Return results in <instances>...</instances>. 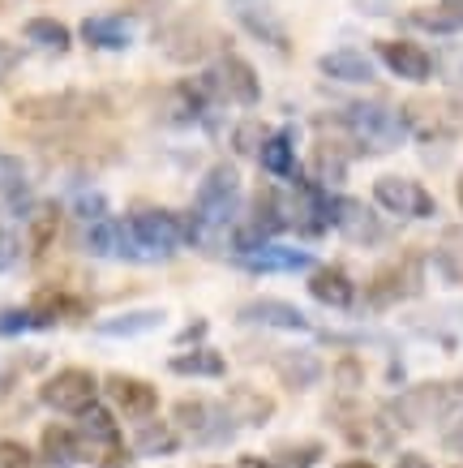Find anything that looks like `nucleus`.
<instances>
[{"instance_id": "f3484780", "label": "nucleus", "mask_w": 463, "mask_h": 468, "mask_svg": "<svg viewBox=\"0 0 463 468\" xmlns=\"http://www.w3.org/2000/svg\"><path fill=\"white\" fill-rule=\"evenodd\" d=\"M240 323H253V326H270V331H309V318L296 310L292 301H279V297H258L249 305H240L237 314Z\"/></svg>"}, {"instance_id": "de8ad7c7", "label": "nucleus", "mask_w": 463, "mask_h": 468, "mask_svg": "<svg viewBox=\"0 0 463 468\" xmlns=\"http://www.w3.org/2000/svg\"><path fill=\"white\" fill-rule=\"evenodd\" d=\"M455 198H459V211H463V172L455 176Z\"/></svg>"}, {"instance_id": "c03bdc74", "label": "nucleus", "mask_w": 463, "mask_h": 468, "mask_svg": "<svg viewBox=\"0 0 463 468\" xmlns=\"http://www.w3.org/2000/svg\"><path fill=\"white\" fill-rule=\"evenodd\" d=\"M202 335H206V323H202V318H197L194 326H184V335H181V344H189V340H202Z\"/></svg>"}, {"instance_id": "7ed1b4c3", "label": "nucleus", "mask_w": 463, "mask_h": 468, "mask_svg": "<svg viewBox=\"0 0 463 468\" xmlns=\"http://www.w3.org/2000/svg\"><path fill=\"white\" fill-rule=\"evenodd\" d=\"M95 112H108L103 108V95L95 90H43V95H22L14 103L17 121H30V125H73V121H86Z\"/></svg>"}, {"instance_id": "4468645a", "label": "nucleus", "mask_w": 463, "mask_h": 468, "mask_svg": "<svg viewBox=\"0 0 463 468\" xmlns=\"http://www.w3.org/2000/svg\"><path fill=\"white\" fill-rule=\"evenodd\" d=\"M78 35H82L90 48H99V52H125V48H133L138 27H133L129 14H90V17H82Z\"/></svg>"}, {"instance_id": "58836bf2", "label": "nucleus", "mask_w": 463, "mask_h": 468, "mask_svg": "<svg viewBox=\"0 0 463 468\" xmlns=\"http://www.w3.org/2000/svg\"><path fill=\"white\" fill-rule=\"evenodd\" d=\"M17 254H22V241H17V232H14V228H5V224H0V275H5V271L14 267Z\"/></svg>"}, {"instance_id": "b1692460", "label": "nucleus", "mask_w": 463, "mask_h": 468, "mask_svg": "<svg viewBox=\"0 0 463 468\" xmlns=\"http://www.w3.org/2000/svg\"><path fill=\"white\" fill-rule=\"evenodd\" d=\"M434 271L442 275V284L463 288V224L442 228V237L434 245Z\"/></svg>"}, {"instance_id": "473e14b6", "label": "nucleus", "mask_w": 463, "mask_h": 468, "mask_svg": "<svg viewBox=\"0 0 463 468\" xmlns=\"http://www.w3.org/2000/svg\"><path fill=\"white\" fill-rule=\"evenodd\" d=\"M181 447V439H176V430L163 426V421H142L138 430H133V452L138 455H172Z\"/></svg>"}, {"instance_id": "7c9ffc66", "label": "nucleus", "mask_w": 463, "mask_h": 468, "mask_svg": "<svg viewBox=\"0 0 463 468\" xmlns=\"http://www.w3.org/2000/svg\"><path fill=\"white\" fill-rule=\"evenodd\" d=\"M30 314H35V326H57L60 318H69V314H78L82 305L69 297V292H60V288H39L35 297H30V305H26Z\"/></svg>"}, {"instance_id": "49530a36", "label": "nucleus", "mask_w": 463, "mask_h": 468, "mask_svg": "<svg viewBox=\"0 0 463 468\" xmlns=\"http://www.w3.org/2000/svg\"><path fill=\"white\" fill-rule=\"evenodd\" d=\"M339 468H378V464H374V460H343Z\"/></svg>"}, {"instance_id": "393cba45", "label": "nucleus", "mask_w": 463, "mask_h": 468, "mask_svg": "<svg viewBox=\"0 0 463 468\" xmlns=\"http://www.w3.org/2000/svg\"><path fill=\"white\" fill-rule=\"evenodd\" d=\"M57 232H60V207L57 202H35L26 215V250L35 258H43L57 241Z\"/></svg>"}, {"instance_id": "1a4fd4ad", "label": "nucleus", "mask_w": 463, "mask_h": 468, "mask_svg": "<svg viewBox=\"0 0 463 468\" xmlns=\"http://www.w3.org/2000/svg\"><path fill=\"white\" fill-rule=\"evenodd\" d=\"M172 426L184 430V434H194L197 442H227L232 439V430L237 421L227 417V409L211 404V399H176L172 404Z\"/></svg>"}, {"instance_id": "f257e3e1", "label": "nucleus", "mask_w": 463, "mask_h": 468, "mask_svg": "<svg viewBox=\"0 0 463 468\" xmlns=\"http://www.w3.org/2000/svg\"><path fill=\"white\" fill-rule=\"evenodd\" d=\"M237 207H240V172L232 164H211L206 176L197 181V198L194 211H189V241L202 245V250H219V245H232V232H237Z\"/></svg>"}, {"instance_id": "f8f14e48", "label": "nucleus", "mask_w": 463, "mask_h": 468, "mask_svg": "<svg viewBox=\"0 0 463 468\" xmlns=\"http://www.w3.org/2000/svg\"><path fill=\"white\" fill-rule=\"evenodd\" d=\"M416 292H421V258L407 254L374 275L369 305H374V310H386V305H395V301H404V297H416Z\"/></svg>"}, {"instance_id": "39448f33", "label": "nucleus", "mask_w": 463, "mask_h": 468, "mask_svg": "<svg viewBox=\"0 0 463 468\" xmlns=\"http://www.w3.org/2000/svg\"><path fill=\"white\" fill-rule=\"evenodd\" d=\"M459 409V399L447 383H421V387H407L404 396L391 399V417L404 430H421L434 426V421H447L450 412Z\"/></svg>"}, {"instance_id": "9d476101", "label": "nucleus", "mask_w": 463, "mask_h": 468, "mask_svg": "<svg viewBox=\"0 0 463 468\" xmlns=\"http://www.w3.org/2000/svg\"><path fill=\"white\" fill-rule=\"evenodd\" d=\"M331 228H335L343 241H352V245H378L382 237H386V228H382V219H378V211L369 207V202H361V198H335L331 194Z\"/></svg>"}, {"instance_id": "c85d7f7f", "label": "nucleus", "mask_w": 463, "mask_h": 468, "mask_svg": "<svg viewBox=\"0 0 463 468\" xmlns=\"http://www.w3.org/2000/svg\"><path fill=\"white\" fill-rule=\"evenodd\" d=\"M343 181H348V151L339 143H331V138H322L313 146V185L331 189V185H343Z\"/></svg>"}, {"instance_id": "20e7f679", "label": "nucleus", "mask_w": 463, "mask_h": 468, "mask_svg": "<svg viewBox=\"0 0 463 468\" xmlns=\"http://www.w3.org/2000/svg\"><path fill=\"white\" fill-rule=\"evenodd\" d=\"M339 125L348 129L356 143H365V151H395L407 138V121L391 103H348L339 112Z\"/></svg>"}, {"instance_id": "6e6552de", "label": "nucleus", "mask_w": 463, "mask_h": 468, "mask_svg": "<svg viewBox=\"0 0 463 468\" xmlns=\"http://www.w3.org/2000/svg\"><path fill=\"white\" fill-rule=\"evenodd\" d=\"M227 14L249 39H258L262 48L288 52V22L275 9V0H227Z\"/></svg>"}, {"instance_id": "5701e85b", "label": "nucleus", "mask_w": 463, "mask_h": 468, "mask_svg": "<svg viewBox=\"0 0 463 468\" xmlns=\"http://www.w3.org/2000/svg\"><path fill=\"white\" fill-rule=\"evenodd\" d=\"M224 409L227 417L237 421V426H267L270 421V412H275V404H270V396H262L258 387H232L224 399Z\"/></svg>"}, {"instance_id": "09e8293b", "label": "nucleus", "mask_w": 463, "mask_h": 468, "mask_svg": "<svg viewBox=\"0 0 463 468\" xmlns=\"http://www.w3.org/2000/svg\"><path fill=\"white\" fill-rule=\"evenodd\" d=\"M5 391H9V374H0V396H5Z\"/></svg>"}, {"instance_id": "aec40b11", "label": "nucleus", "mask_w": 463, "mask_h": 468, "mask_svg": "<svg viewBox=\"0 0 463 468\" xmlns=\"http://www.w3.org/2000/svg\"><path fill=\"white\" fill-rule=\"evenodd\" d=\"M275 374L288 391H309V387L322 378V361L318 353H305V348H288V353L275 356Z\"/></svg>"}, {"instance_id": "423d86ee", "label": "nucleus", "mask_w": 463, "mask_h": 468, "mask_svg": "<svg viewBox=\"0 0 463 468\" xmlns=\"http://www.w3.org/2000/svg\"><path fill=\"white\" fill-rule=\"evenodd\" d=\"M39 399L52 412H60V417H82V412L95 409L99 383H95V374H90V369L69 366V369H57V374L39 387Z\"/></svg>"}, {"instance_id": "4c0bfd02", "label": "nucleus", "mask_w": 463, "mask_h": 468, "mask_svg": "<svg viewBox=\"0 0 463 468\" xmlns=\"http://www.w3.org/2000/svg\"><path fill=\"white\" fill-rule=\"evenodd\" d=\"M22 331H39L35 326V314L22 305V310H0V335H22Z\"/></svg>"}, {"instance_id": "bb28decb", "label": "nucleus", "mask_w": 463, "mask_h": 468, "mask_svg": "<svg viewBox=\"0 0 463 468\" xmlns=\"http://www.w3.org/2000/svg\"><path fill=\"white\" fill-rule=\"evenodd\" d=\"M22 39L35 43V48H43V52H52V57H65V52L73 48L69 27H65V22H57V17H26Z\"/></svg>"}, {"instance_id": "a211bd4d", "label": "nucleus", "mask_w": 463, "mask_h": 468, "mask_svg": "<svg viewBox=\"0 0 463 468\" xmlns=\"http://www.w3.org/2000/svg\"><path fill=\"white\" fill-rule=\"evenodd\" d=\"M103 387H108V396L116 399V409L125 412V417H133V421H146V417L159 409V391H154L146 378H133V374H112Z\"/></svg>"}, {"instance_id": "c9c22d12", "label": "nucleus", "mask_w": 463, "mask_h": 468, "mask_svg": "<svg viewBox=\"0 0 463 468\" xmlns=\"http://www.w3.org/2000/svg\"><path fill=\"white\" fill-rule=\"evenodd\" d=\"M270 133H267V125L262 121H240L237 129H232V151L237 155H262V143H267Z\"/></svg>"}, {"instance_id": "72a5a7b5", "label": "nucleus", "mask_w": 463, "mask_h": 468, "mask_svg": "<svg viewBox=\"0 0 463 468\" xmlns=\"http://www.w3.org/2000/svg\"><path fill=\"white\" fill-rule=\"evenodd\" d=\"M82 245H86V254H95V258H121V224L116 219L86 224Z\"/></svg>"}, {"instance_id": "a18cd8bd", "label": "nucleus", "mask_w": 463, "mask_h": 468, "mask_svg": "<svg viewBox=\"0 0 463 468\" xmlns=\"http://www.w3.org/2000/svg\"><path fill=\"white\" fill-rule=\"evenodd\" d=\"M240 468H275V464H270V460H258V455H245V460H240Z\"/></svg>"}, {"instance_id": "79ce46f5", "label": "nucleus", "mask_w": 463, "mask_h": 468, "mask_svg": "<svg viewBox=\"0 0 463 468\" xmlns=\"http://www.w3.org/2000/svg\"><path fill=\"white\" fill-rule=\"evenodd\" d=\"M395 468H434L425 455H416V452H404L399 460H395Z\"/></svg>"}, {"instance_id": "8fccbe9b", "label": "nucleus", "mask_w": 463, "mask_h": 468, "mask_svg": "<svg viewBox=\"0 0 463 468\" xmlns=\"http://www.w3.org/2000/svg\"><path fill=\"white\" fill-rule=\"evenodd\" d=\"M447 5H463V0H447Z\"/></svg>"}, {"instance_id": "ea45409f", "label": "nucleus", "mask_w": 463, "mask_h": 468, "mask_svg": "<svg viewBox=\"0 0 463 468\" xmlns=\"http://www.w3.org/2000/svg\"><path fill=\"white\" fill-rule=\"evenodd\" d=\"M442 69H447L442 78H447L455 90H463V52H450V57L442 60Z\"/></svg>"}, {"instance_id": "a19ab883", "label": "nucleus", "mask_w": 463, "mask_h": 468, "mask_svg": "<svg viewBox=\"0 0 463 468\" xmlns=\"http://www.w3.org/2000/svg\"><path fill=\"white\" fill-rule=\"evenodd\" d=\"M17 60H22V52H17L14 43L0 39V82H5V78H9V73L17 69Z\"/></svg>"}, {"instance_id": "37998d69", "label": "nucleus", "mask_w": 463, "mask_h": 468, "mask_svg": "<svg viewBox=\"0 0 463 468\" xmlns=\"http://www.w3.org/2000/svg\"><path fill=\"white\" fill-rule=\"evenodd\" d=\"M339 378H343V387H356L361 383V366H356V361H343V366H339Z\"/></svg>"}, {"instance_id": "a878e982", "label": "nucleus", "mask_w": 463, "mask_h": 468, "mask_svg": "<svg viewBox=\"0 0 463 468\" xmlns=\"http://www.w3.org/2000/svg\"><path fill=\"white\" fill-rule=\"evenodd\" d=\"M258 164L267 168V176H279V181L296 176V133H292V129H275L267 143H262Z\"/></svg>"}, {"instance_id": "c756f323", "label": "nucleus", "mask_w": 463, "mask_h": 468, "mask_svg": "<svg viewBox=\"0 0 463 468\" xmlns=\"http://www.w3.org/2000/svg\"><path fill=\"white\" fill-rule=\"evenodd\" d=\"M159 323H163V310H125V314H112V318L95 323V331L99 335H112V340H125V335H146Z\"/></svg>"}, {"instance_id": "e433bc0d", "label": "nucleus", "mask_w": 463, "mask_h": 468, "mask_svg": "<svg viewBox=\"0 0 463 468\" xmlns=\"http://www.w3.org/2000/svg\"><path fill=\"white\" fill-rule=\"evenodd\" d=\"M0 468H35V452L17 439H0Z\"/></svg>"}, {"instance_id": "2eb2a0df", "label": "nucleus", "mask_w": 463, "mask_h": 468, "mask_svg": "<svg viewBox=\"0 0 463 468\" xmlns=\"http://www.w3.org/2000/svg\"><path fill=\"white\" fill-rule=\"evenodd\" d=\"M245 271H253V275H288V271H313V254H305V250H296V245H258V250H249V254L237 258Z\"/></svg>"}, {"instance_id": "f03ea898", "label": "nucleus", "mask_w": 463, "mask_h": 468, "mask_svg": "<svg viewBox=\"0 0 463 468\" xmlns=\"http://www.w3.org/2000/svg\"><path fill=\"white\" fill-rule=\"evenodd\" d=\"M184 241H189V224L163 207H142L121 224V258H133V262L172 258Z\"/></svg>"}, {"instance_id": "dca6fc26", "label": "nucleus", "mask_w": 463, "mask_h": 468, "mask_svg": "<svg viewBox=\"0 0 463 468\" xmlns=\"http://www.w3.org/2000/svg\"><path fill=\"white\" fill-rule=\"evenodd\" d=\"M318 73L331 78V82H348V86H369L378 78L374 60L361 52V48H335V52H322L318 57Z\"/></svg>"}, {"instance_id": "ddd939ff", "label": "nucleus", "mask_w": 463, "mask_h": 468, "mask_svg": "<svg viewBox=\"0 0 463 468\" xmlns=\"http://www.w3.org/2000/svg\"><path fill=\"white\" fill-rule=\"evenodd\" d=\"M378 57H382V65L395 73V78H404V82H429L437 73V60L425 52L416 39H386V43H378Z\"/></svg>"}, {"instance_id": "2f4dec72", "label": "nucleus", "mask_w": 463, "mask_h": 468, "mask_svg": "<svg viewBox=\"0 0 463 468\" xmlns=\"http://www.w3.org/2000/svg\"><path fill=\"white\" fill-rule=\"evenodd\" d=\"M168 369L172 374H184V378H224L227 361L215 353V348H189V353L172 356Z\"/></svg>"}, {"instance_id": "412c9836", "label": "nucleus", "mask_w": 463, "mask_h": 468, "mask_svg": "<svg viewBox=\"0 0 463 468\" xmlns=\"http://www.w3.org/2000/svg\"><path fill=\"white\" fill-rule=\"evenodd\" d=\"M412 30H425V35H437V39H450V35H463V5H421L404 17Z\"/></svg>"}, {"instance_id": "4be33fe9", "label": "nucleus", "mask_w": 463, "mask_h": 468, "mask_svg": "<svg viewBox=\"0 0 463 468\" xmlns=\"http://www.w3.org/2000/svg\"><path fill=\"white\" fill-rule=\"evenodd\" d=\"M309 292H313V301H322L331 310H348L352 301H356V284L348 280V271H339V267H313Z\"/></svg>"}, {"instance_id": "6ab92c4d", "label": "nucleus", "mask_w": 463, "mask_h": 468, "mask_svg": "<svg viewBox=\"0 0 463 468\" xmlns=\"http://www.w3.org/2000/svg\"><path fill=\"white\" fill-rule=\"evenodd\" d=\"M30 176H26V164L9 151H0V211L5 215H17L26 219L30 215Z\"/></svg>"}, {"instance_id": "0eeeda50", "label": "nucleus", "mask_w": 463, "mask_h": 468, "mask_svg": "<svg viewBox=\"0 0 463 468\" xmlns=\"http://www.w3.org/2000/svg\"><path fill=\"white\" fill-rule=\"evenodd\" d=\"M374 202L382 211L399 215V219H434L437 215L434 194L421 181H412V176H378L374 181Z\"/></svg>"}, {"instance_id": "9b49d317", "label": "nucleus", "mask_w": 463, "mask_h": 468, "mask_svg": "<svg viewBox=\"0 0 463 468\" xmlns=\"http://www.w3.org/2000/svg\"><path fill=\"white\" fill-rule=\"evenodd\" d=\"M163 57L176 60V65H197V60H206L215 52V30L202 22V17H181V22H172L163 30Z\"/></svg>"}, {"instance_id": "f704fd0d", "label": "nucleus", "mask_w": 463, "mask_h": 468, "mask_svg": "<svg viewBox=\"0 0 463 468\" xmlns=\"http://www.w3.org/2000/svg\"><path fill=\"white\" fill-rule=\"evenodd\" d=\"M322 460V442H292V447H279L270 455L275 468H313Z\"/></svg>"}, {"instance_id": "cd10ccee", "label": "nucleus", "mask_w": 463, "mask_h": 468, "mask_svg": "<svg viewBox=\"0 0 463 468\" xmlns=\"http://www.w3.org/2000/svg\"><path fill=\"white\" fill-rule=\"evenodd\" d=\"M39 447H43V460L47 464H78L86 455V447H82V434L73 426H47L43 430V439H39Z\"/></svg>"}]
</instances>
